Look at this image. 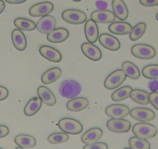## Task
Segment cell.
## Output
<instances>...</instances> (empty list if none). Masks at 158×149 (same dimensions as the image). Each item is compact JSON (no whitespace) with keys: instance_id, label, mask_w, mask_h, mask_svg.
<instances>
[{"instance_id":"obj_41","label":"cell","mask_w":158,"mask_h":149,"mask_svg":"<svg viewBox=\"0 0 158 149\" xmlns=\"http://www.w3.org/2000/svg\"><path fill=\"white\" fill-rule=\"evenodd\" d=\"M97 6L100 9L99 10H105V9H106V7L107 6V5H106V3L104 2L99 1L97 2Z\"/></svg>"},{"instance_id":"obj_18","label":"cell","mask_w":158,"mask_h":149,"mask_svg":"<svg viewBox=\"0 0 158 149\" xmlns=\"http://www.w3.org/2000/svg\"><path fill=\"white\" fill-rule=\"evenodd\" d=\"M37 94L43 104L49 107L54 106L56 103V99L53 93L46 87L41 86L37 89Z\"/></svg>"},{"instance_id":"obj_36","label":"cell","mask_w":158,"mask_h":149,"mask_svg":"<svg viewBox=\"0 0 158 149\" xmlns=\"http://www.w3.org/2000/svg\"><path fill=\"white\" fill-rule=\"evenodd\" d=\"M149 101L152 106L158 111V92H151L149 94Z\"/></svg>"},{"instance_id":"obj_1","label":"cell","mask_w":158,"mask_h":149,"mask_svg":"<svg viewBox=\"0 0 158 149\" xmlns=\"http://www.w3.org/2000/svg\"><path fill=\"white\" fill-rule=\"evenodd\" d=\"M82 87L78 82L73 80H64L59 88L60 94L64 98H76L81 93Z\"/></svg>"},{"instance_id":"obj_47","label":"cell","mask_w":158,"mask_h":149,"mask_svg":"<svg viewBox=\"0 0 158 149\" xmlns=\"http://www.w3.org/2000/svg\"><path fill=\"white\" fill-rule=\"evenodd\" d=\"M123 149H132V148H123Z\"/></svg>"},{"instance_id":"obj_31","label":"cell","mask_w":158,"mask_h":149,"mask_svg":"<svg viewBox=\"0 0 158 149\" xmlns=\"http://www.w3.org/2000/svg\"><path fill=\"white\" fill-rule=\"evenodd\" d=\"M147 26L144 23H140L136 25L134 28H132V30L130 32V39L132 41H137L139 39L141 38L145 33Z\"/></svg>"},{"instance_id":"obj_48","label":"cell","mask_w":158,"mask_h":149,"mask_svg":"<svg viewBox=\"0 0 158 149\" xmlns=\"http://www.w3.org/2000/svg\"><path fill=\"white\" fill-rule=\"evenodd\" d=\"M0 149H2V148H0Z\"/></svg>"},{"instance_id":"obj_27","label":"cell","mask_w":158,"mask_h":149,"mask_svg":"<svg viewBox=\"0 0 158 149\" xmlns=\"http://www.w3.org/2000/svg\"><path fill=\"white\" fill-rule=\"evenodd\" d=\"M15 143L19 148H33L36 145V141L32 136L27 134H19L15 138Z\"/></svg>"},{"instance_id":"obj_24","label":"cell","mask_w":158,"mask_h":149,"mask_svg":"<svg viewBox=\"0 0 158 149\" xmlns=\"http://www.w3.org/2000/svg\"><path fill=\"white\" fill-rule=\"evenodd\" d=\"M62 75V70L59 67H53L48 70L42 75L41 80L43 84L49 85L56 81Z\"/></svg>"},{"instance_id":"obj_44","label":"cell","mask_w":158,"mask_h":149,"mask_svg":"<svg viewBox=\"0 0 158 149\" xmlns=\"http://www.w3.org/2000/svg\"><path fill=\"white\" fill-rule=\"evenodd\" d=\"M73 1H74V2H80V1H81V0H73Z\"/></svg>"},{"instance_id":"obj_45","label":"cell","mask_w":158,"mask_h":149,"mask_svg":"<svg viewBox=\"0 0 158 149\" xmlns=\"http://www.w3.org/2000/svg\"><path fill=\"white\" fill-rule=\"evenodd\" d=\"M156 19H157V20L158 21V13L157 14V15H156Z\"/></svg>"},{"instance_id":"obj_16","label":"cell","mask_w":158,"mask_h":149,"mask_svg":"<svg viewBox=\"0 0 158 149\" xmlns=\"http://www.w3.org/2000/svg\"><path fill=\"white\" fill-rule=\"evenodd\" d=\"M112 8L116 18L119 19L120 21H124L128 18L129 12L123 0H113Z\"/></svg>"},{"instance_id":"obj_2","label":"cell","mask_w":158,"mask_h":149,"mask_svg":"<svg viewBox=\"0 0 158 149\" xmlns=\"http://www.w3.org/2000/svg\"><path fill=\"white\" fill-rule=\"evenodd\" d=\"M133 133L136 137L141 139H151L157 135V129L155 126L148 123H138L132 128Z\"/></svg>"},{"instance_id":"obj_39","label":"cell","mask_w":158,"mask_h":149,"mask_svg":"<svg viewBox=\"0 0 158 149\" xmlns=\"http://www.w3.org/2000/svg\"><path fill=\"white\" fill-rule=\"evenodd\" d=\"M9 134V129L5 125H0V138L6 137Z\"/></svg>"},{"instance_id":"obj_20","label":"cell","mask_w":158,"mask_h":149,"mask_svg":"<svg viewBox=\"0 0 158 149\" xmlns=\"http://www.w3.org/2000/svg\"><path fill=\"white\" fill-rule=\"evenodd\" d=\"M69 37V31L65 28H57L49 32L47 36L48 41L52 43H60Z\"/></svg>"},{"instance_id":"obj_26","label":"cell","mask_w":158,"mask_h":149,"mask_svg":"<svg viewBox=\"0 0 158 149\" xmlns=\"http://www.w3.org/2000/svg\"><path fill=\"white\" fill-rule=\"evenodd\" d=\"M122 70L127 77L132 80H138L140 77V73L138 67L131 62L126 61L122 64Z\"/></svg>"},{"instance_id":"obj_10","label":"cell","mask_w":158,"mask_h":149,"mask_svg":"<svg viewBox=\"0 0 158 149\" xmlns=\"http://www.w3.org/2000/svg\"><path fill=\"white\" fill-rule=\"evenodd\" d=\"M106 127L114 133H126L131 128V123L124 119H110L106 123Z\"/></svg>"},{"instance_id":"obj_6","label":"cell","mask_w":158,"mask_h":149,"mask_svg":"<svg viewBox=\"0 0 158 149\" xmlns=\"http://www.w3.org/2000/svg\"><path fill=\"white\" fill-rule=\"evenodd\" d=\"M127 76L122 70H117L111 73L104 81V87L108 90H114L123 84Z\"/></svg>"},{"instance_id":"obj_34","label":"cell","mask_w":158,"mask_h":149,"mask_svg":"<svg viewBox=\"0 0 158 149\" xmlns=\"http://www.w3.org/2000/svg\"><path fill=\"white\" fill-rule=\"evenodd\" d=\"M47 140L48 142L52 145H60V144L66 143L69 140V135L66 133H54L48 137Z\"/></svg>"},{"instance_id":"obj_5","label":"cell","mask_w":158,"mask_h":149,"mask_svg":"<svg viewBox=\"0 0 158 149\" xmlns=\"http://www.w3.org/2000/svg\"><path fill=\"white\" fill-rule=\"evenodd\" d=\"M62 18L67 23L73 25L83 24L86 21V15L78 9H67L62 13Z\"/></svg>"},{"instance_id":"obj_33","label":"cell","mask_w":158,"mask_h":149,"mask_svg":"<svg viewBox=\"0 0 158 149\" xmlns=\"http://www.w3.org/2000/svg\"><path fill=\"white\" fill-rule=\"evenodd\" d=\"M130 148L132 149H151V145L145 139L132 137L129 140Z\"/></svg>"},{"instance_id":"obj_43","label":"cell","mask_w":158,"mask_h":149,"mask_svg":"<svg viewBox=\"0 0 158 149\" xmlns=\"http://www.w3.org/2000/svg\"><path fill=\"white\" fill-rule=\"evenodd\" d=\"M5 7H6V5H5V2L2 1V0H0V14L4 11Z\"/></svg>"},{"instance_id":"obj_14","label":"cell","mask_w":158,"mask_h":149,"mask_svg":"<svg viewBox=\"0 0 158 149\" xmlns=\"http://www.w3.org/2000/svg\"><path fill=\"white\" fill-rule=\"evenodd\" d=\"M81 49L85 57L93 61H98L102 58V52L97 46L89 43H85L81 46Z\"/></svg>"},{"instance_id":"obj_9","label":"cell","mask_w":158,"mask_h":149,"mask_svg":"<svg viewBox=\"0 0 158 149\" xmlns=\"http://www.w3.org/2000/svg\"><path fill=\"white\" fill-rule=\"evenodd\" d=\"M54 6L49 2H43L34 5L29 9V13L32 17H44L52 12Z\"/></svg>"},{"instance_id":"obj_30","label":"cell","mask_w":158,"mask_h":149,"mask_svg":"<svg viewBox=\"0 0 158 149\" xmlns=\"http://www.w3.org/2000/svg\"><path fill=\"white\" fill-rule=\"evenodd\" d=\"M14 25L19 30L33 31L36 28L35 23L26 18H17L14 21Z\"/></svg>"},{"instance_id":"obj_17","label":"cell","mask_w":158,"mask_h":149,"mask_svg":"<svg viewBox=\"0 0 158 149\" xmlns=\"http://www.w3.org/2000/svg\"><path fill=\"white\" fill-rule=\"evenodd\" d=\"M85 35L87 41L89 43H94L97 41L99 38V29L97 23L93 20L89 19L85 24Z\"/></svg>"},{"instance_id":"obj_32","label":"cell","mask_w":158,"mask_h":149,"mask_svg":"<svg viewBox=\"0 0 158 149\" xmlns=\"http://www.w3.org/2000/svg\"><path fill=\"white\" fill-rule=\"evenodd\" d=\"M142 74L147 79L151 80H158V65L151 64L145 66L142 70Z\"/></svg>"},{"instance_id":"obj_3","label":"cell","mask_w":158,"mask_h":149,"mask_svg":"<svg viewBox=\"0 0 158 149\" xmlns=\"http://www.w3.org/2000/svg\"><path fill=\"white\" fill-rule=\"evenodd\" d=\"M58 126L63 133L67 134H79L83 131V125L78 121L73 118H63L59 121Z\"/></svg>"},{"instance_id":"obj_35","label":"cell","mask_w":158,"mask_h":149,"mask_svg":"<svg viewBox=\"0 0 158 149\" xmlns=\"http://www.w3.org/2000/svg\"><path fill=\"white\" fill-rule=\"evenodd\" d=\"M83 149H108V146L103 142H96L90 145H86Z\"/></svg>"},{"instance_id":"obj_28","label":"cell","mask_w":158,"mask_h":149,"mask_svg":"<svg viewBox=\"0 0 158 149\" xmlns=\"http://www.w3.org/2000/svg\"><path fill=\"white\" fill-rule=\"evenodd\" d=\"M130 97L132 99V100L139 104L148 105L150 104L149 94L147 91L138 89L133 90Z\"/></svg>"},{"instance_id":"obj_12","label":"cell","mask_w":158,"mask_h":149,"mask_svg":"<svg viewBox=\"0 0 158 149\" xmlns=\"http://www.w3.org/2000/svg\"><path fill=\"white\" fill-rule=\"evenodd\" d=\"M90 19L95 22L96 23H114L116 19V16L111 11L109 10H97L91 13Z\"/></svg>"},{"instance_id":"obj_46","label":"cell","mask_w":158,"mask_h":149,"mask_svg":"<svg viewBox=\"0 0 158 149\" xmlns=\"http://www.w3.org/2000/svg\"><path fill=\"white\" fill-rule=\"evenodd\" d=\"M15 149H23V148H19H19H16Z\"/></svg>"},{"instance_id":"obj_4","label":"cell","mask_w":158,"mask_h":149,"mask_svg":"<svg viewBox=\"0 0 158 149\" xmlns=\"http://www.w3.org/2000/svg\"><path fill=\"white\" fill-rule=\"evenodd\" d=\"M131 53L140 60H151L155 57L156 50L150 45L137 44L131 48Z\"/></svg>"},{"instance_id":"obj_15","label":"cell","mask_w":158,"mask_h":149,"mask_svg":"<svg viewBox=\"0 0 158 149\" xmlns=\"http://www.w3.org/2000/svg\"><path fill=\"white\" fill-rule=\"evenodd\" d=\"M40 53L47 60L53 63H60L62 60V55L57 49L49 46H42L40 48Z\"/></svg>"},{"instance_id":"obj_38","label":"cell","mask_w":158,"mask_h":149,"mask_svg":"<svg viewBox=\"0 0 158 149\" xmlns=\"http://www.w3.org/2000/svg\"><path fill=\"white\" fill-rule=\"evenodd\" d=\"M9 96V91L4 87L0 86V101L6 100Z\"/></svg>"},{"instance_id":"obj_29","label":"cell","mask_w":158,"mask_h":149,"mask_svg":"<svg viewBox=\"0 0 158 149\" xmlns=\"http://www.w3.org/2000/svg\"><path fill=\"white\" fill-rule=\"evenodd\" d=\"M132 87L129 86H125L123 87H120V89L114 91L111 95V99L115 102H120L126 100L128 97H130L131 93L132 92Z\"/></svg>"},{"instance_id":"obj_19","label":"cell","mask_w":158,"mask_h":149,"mask_svg":"<svg viewBox=\"0 0 158 149\" xmlns=\"http://www.w3.org/2000/svg\"><path fill=\"white\" fill-rule=\"evenodd\" d=\"M103 136V131L100 128H94L88 130L81 137V141L85 145H90L98 142Z\"/></svg>"},{"instance_id":"obj_40","label":"cell","mask_w":158,"mask_h":149,"mask_svg":"<svg viewBox=\"0 0 158 149\" xmlns=\"http://www.w3.org/2000/svg\"><path fill=\"white\" fill-rule=\"evenodd\" d=\"M148 87L152 92H155L158 90V81L157 80H151L148 84Z\"/></svg>"},{"instance_id":"obj_37","label":"cell","mask_w":158,"mask_h":149,"mask_svg":"<svg viewBox=\"0 0 158 149\" xmlns=\"http://www.w3.org/2000/svg\"><path fill=\"white\" fill-rule=\"evenodd\" d=\"M140 3L143 6L153 7L158 6V0H140Z\"/></svg>"},{"instance_id":"obj_25","label":"cell","mask_w":158,"mask_h":149,"mask_svg":"<svg viewBox=\"0 0 158 149\" xmlns=\"http://www.w3.org/2000/svg\"><path fill=\"white\" fill-rule=\"evenodd\" d=\"M42 107V100L40 97H33L26 104L24 108V114L27 117H31L36 114Z\"/></svg>"},{"instance_id":"obj_11","label":"cell","mask_w":158,"mask_h":149,"mask_svg":"<svg viewBox=\"0 0 158 149\" xmlns=\"http://www.w3.org/2000/svg\"><path fill=\"white\" fill-rule=\"evenodd\" d=\"M35 26H36L37 30L43 34H49L56 29V20L52 15H46L44 17H42L37 22Z\"/></svg>"},{"instance_id":"obj_22","label":"cell","mask_w":158,"mask_h":149,"mask_svg":"<svg viewBox=\"0 0 158 149\" xmlns=\"http://www.w3.org/2000/svg\"><path fill=\"white\" fill-rule=\"evenodd\" d=\"M109 31L116 35H127L132 30V26L130 23L125 22H114L109 26Z\"/></svg>"},{"instance_id":"obj_23","label":"cell","mask_w":158,"mask_h":149,"mask_svg":"<svg viewBox=\"0 0 158 149\" xmlns=\"http://www.w3.org/2000/svg\"><path fill=\"white\" fill-rule=\"evenodd\" d=\"M12 41L13 46L19 51H23L26 49L27 43L24 33L19 29H14L12 32Z\"/></svg>"},{"instance_id":"obj_7","label":"cell","mask_w":158,"mask_h":149,"mask_svg":"<svg viewBox=\"0 0 158 149\" xmlns=\"http://www.w3.org/2000/svg\"><path fill=\"white\" fill-rule=\"evenodd\" d=\"M130 108L123 104H112L106 108L105 113L112 119H123L130 114Z\"/></svg>"},{"instance_id":"obj_13","label":"cell","mask_w":158,"mask_h":149,"mask_svg":"<svg viewBox=\"0 0 158 149\" xmlns=\"http://www.w3.org/2000/svg\"><path fill=\"white\" fill-rule=\"evenodd\" d=\"M99 42L100 44L110 51H117L120 48V43L114 36L107 33H103L99 36Z\"/></svg>"},{"instance_id":"obj_42","label":"cell","mask_w":158,"mask_h":149,"mask_svg":"<svg viewBox=\"0 0 158 149\" xmlns=\"http://www.w3.org/2000/svg\"><path fill=\"white\" fill-rule=\"evenodd\" d=\"M26 1L27 0H6V2L9 3V4H21Z\"/></svg>"},{"instance_id":"obj_21","label":"cell","mask_w":158,"mask_h":149,"mask_svg":"<svg viewBox=\"0 0 158 149\" xmlns=\"http://www.w3.org/2000/svg\"><path fill=\"white\" fill-rule=\"evenodd\" d=\"M89 106V100L85 97H76L66 104V108L72 112H80Z\"/></svg>"},{"instance_id":"obj_8","label":"cell","mask_w":158,"mask_h":149,"mask_svg":"<svg viewBox=\"0 0 158 149\" xmlns=\"http://www.w3.org/2000/svg\"><path fill=\"white\" fill-rule=\"evenodd\" d=\"M131 117L138 121L147 123L155 118V113L151 109L144 108H136L130 112Z\"/></svg>"}]
</instances>
